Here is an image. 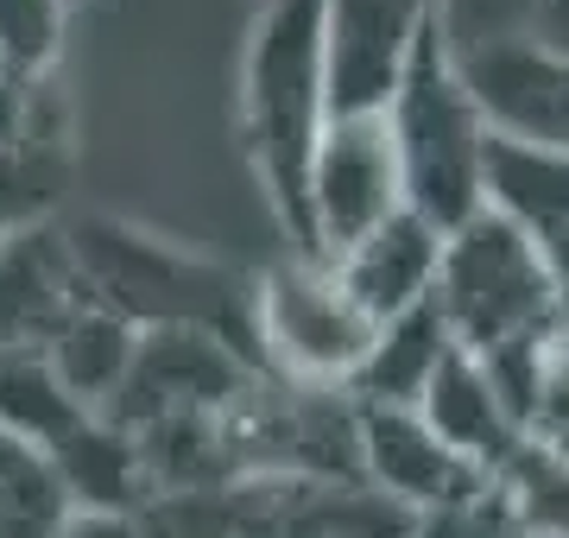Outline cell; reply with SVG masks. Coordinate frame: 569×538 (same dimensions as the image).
<instances>
[{
  "label": "cell",
  "instance_id": "obj_19",
  "mask_svg": "<svg viewBox=\"0 0 569 538\" xmlns=\"http://www.w3.org/2000/svg\"><path fill=\"white\" fill-rule=\"evenodd\" d=\"M493 500L507 507L519 538H569V462L545 450H519L507 476L493 481Z\"/></svg>",
  "mask_w": 569,
  "mask_h": 538
},
{
  "label": "cell",
  "instance_id": "obj_22",
  "mask_svg": "<svg viewBox=\"0 0 569 538\" xmlns=\"http://www.w3.org/2000/svg\"><path fill=\"white\" fill-rule=\"evenodd\" d=\"M507 514H500V500H475V507H456V514H425L411 519L406 538H500Z\"/></svg>",
  "mask_w": 569,
  "mask_h": 538
},
{
  "label": "cell",
  "instance_id": "obj_16",
  "mask_svg": "<svg viewBox=\"0 0 569 538\" xmlns=\"http://www.w3.org/2000/svg\"><path fill=\"white\" fill-rule=\"evenodd\" d=\"M133 349H140V330H133V323H121V317L102 311V305H82V311L44 342V361L58 368V380L89 406V412H108V399L121 393L127 368H133Z\"/></svg>",
  "mask_w": 569,
  "mask_h": 538
},
{
  "label": "cell",
  "instance_id": "obj_15",
  "mask_svg": "<svg viewBox=\"0 0 569 538\" xmlns=\"http://www.w3.org/2000/svg\"><path fill=\"white\" fill-rule=\"evenodd\" d=\"M51 469H58L63 495H70V514H133V507L152 500V481H146L133 437L121 425H108L102 412L77 425L51 450Z\"/></svg>",
  "mask_w": 569,
  "mask_h": 538
},
{
  "label": "cell",
  "instance_id": "obj_2",
  "mask_svg": "<svg viewBox=\"0 0 569 538\" xmlns=\"http://www.w3.org/2000/svg\"><path fill=\"white\" fill-rule=\"evenodd\" d=\"M63 241H70L89 305L114 311L140 336L203 330L253 355V286L234 267L203 260L178 241H159L121 216H77V222H63Z\"/></svg>",
  "mask_w": 569,
  "mask_h": 538
},
{
  "label": "cell",
  "instance_id": "obj_17",
  "mask_svg": "<svg viewBox=\"0 0 569 538\" xmlns=\"http://www.w3.org/2000/svg\"><path fill=\"white\" fill-rule=\"evenodd\" d=\"M89 418L96 412L58 380V368L44 361V349H0V431L7 437L39 444L51 456Z\"/></svg>",
  "mask_w": 569,
  "mask_h": 538
},
{
  "label": "cell",
  "instance_id": "obj_11",
  "mask_svg": "<svg viewBox=\"0 0 569 538\" xmlns=\"http://www.w3.org/2000/svg\"><path fill=\"white\" fill-rule=\"evenodd\" d=\"M342 291L361 305L373 323L418 311L437 298V267H443V228L425 222L418 209H399L387 228H373L367 241H355L348 253L329 260Z\"/></svg>",
  "mask_w": 569,
  "mask_h": 538
},
{
  "label": "cell",
  "instance_id": "obj_20",
  "mask_svg": "<svg viewBox=\"0 0 569 538\" xmlns=\"http://www.w3.org/2000/svg\"><path fill=\"white\" fill-rule=\"evenodd\" d=\"M70 0H0V70L26 83H44L63 51Z\"/></svg>",
  "mask_w": 569,
  "mask_h": 538
},
{
  "label": "cell",
  "instance_id": "obj_26",
  "mask_svg": "<svg viewBox=\"0 0 569 538\" xmlns=\"http://www.w3.org/2000/svg\"><path fill=\"white\" fill-rule=\"evenodd\" d=\"M0 235H7V228H0Z\"/></svg>",
  "mask_w": 569,
  "mask_h": 538
},
{
  "label": "cell",
  "instance_id": "obj_24",
  "mask_svg": "<svg viewBox=\"0 0 569 538\" xmlns=\"http://www.w3.org/2000/svg\"><path fill=\"white\" fill-rule=\"evenodd\" d=\"M557 279H563V291H569V248H563V260H557Z\"/></svg>",
  "mask_w": 569,
  "mask_h": 538
},
{
  "label": "cell",
  "instance_id": "obj_23",
  "mask_svg": "<svg viewBox=\"0 0 569 538\" xmlns=\"http://www.w3.org/2000/svg\"><path fill=\"white\" fill-rule=\"evenodd\" d=\"M538 39L569 51V0H545V7H538Z\"/></svg>",
  "mask_w": 569,
  "mask_h": 538
},
{
  "label": "cell",
  "instance_id": "obj_5",
  "mask_svg": "<svg viewBox=\"0 0 569 538\" xmlns=\"http://www.w3.org/2000/svg\"><path fill=\"white\" fill-rule=\"evenodd\" d=\"M373 317L355 305L329 260L291 253L253 279V355L284 387H329L348 393L355 368L367 361Z\"/></svg>",
  "mask_w": 569,
  "mask_h": 538
},
{
  "label": "cell",
  "instance_id": "obj_1",
  "mask_svg": "<svg viewBox=\"0 0 569 538\" xmlns=\"http://www.w3.org/2000/svg\"><path fill=\"white\" fill-rule=\"evenodd\" d=\"M323 0H266L241 51V140L272 222L310 260V159L329 127L323 96Z\"/></svg>",
  "mask_w": 569,
  "mask_h": 538
},
{
  "label": "cell",
  "instance_id": "obj_14",
  "mask_svg": "<svg viewBox=\"0 0 569 538\" xmlns=\"http://www.w3.org/2000/svg\"><path fill=\"white\" fill-rule=\"evenodd\" d=\"M449 349H456V336H449L443 311H437V305H418V311L392 317V323L373 330L367 361L355 368L348 393L361 399V406H399V412H418L425 393H430V380H437V368L449 361Z\"/></svg>",
  "mask_w": 569,
  "mask_h": 538
},
{
  "label": "cell",
  "instance_id": "obj_4",
  "mask_svg": "<svg viewBox=\"0 0 569 538\" xmlns=\"http://www.w3.org/2000/svg\"><path fill=\"white\" fill-rule=\"evenodd\" d=\"M392 146H399V171H406V203L449 228H462L481 209V185H488V121L468 96L462 70L449 58L443 32H430L425 51L411 58L406 83L387 108Z\"/></svg>",
  "mask_w": 569,
  "mask_h": 538
},
{
  "label": "cell",
  "instance_id": "obj_9",
  "mask_svg": "<svg viewBox=\"0 0 569 538\" xmlns=\"http://www.w3.org/2000/svg\"><path fill=\"white\" fill-rule=\"evenodd\" d=\"M361 488H373L411 519L456 514L493 495V481L449 450L425 425V412H399V406H361Z\"/></svg>",
  "mask_w": 569,
  "mask_h": 538
},
{
  "label": "cell",
  "instance_id": "obj_18",
  "mask_svg": "<svg viewBox=\"0 0 569 538\" xmlns=\"http://www.w3.org/2000/svg\"><path fill=\"white\" fill-rule=\"evenodd\" d=\"M63 538H247V488H234V495H152L133 514H70Z\"/></svg>",
  "mask_w": 569,
  "mask_h": 538
},
{
  "label": "cell",
  "instance_id": "obj_8",
  "mask_svg": "<svg viewBox=\"0 0 569 538\" xmlns=\"http://www.w3.org/2000/svg\"><path fill=\"white\" fill-rule=\"evenodd\" d=\"M323 96L329 121L387 114L411 58L437 32V0H323Z\"/></svg>",
  "mask_w": 569,
  "mask_h": 538
},
{
  "label": "cell",
  "instance_id": "obj_25",
  "mask_svg": "<svg viewBox=\"0 0 569 538\" xmlns=\"http://www.w3.org/2000/svg\"><path fill=\"white\" fill-rule=\"evenodd\" d=\"M500 514H507V507H500ZM500 538H519V532H512V519H507V526H500Z\"/></svg>",
  "mask_w": 569,
  "mask_h": 538
},
{
  "label": "cell",
  "instance_id": "obj_12",
  "mask_svg": "<svg viewBox=\"0 0 569 538\" xmlns=\"http://www.w3.org/2000/svg\"><path fill=\"white\" fill-rule=\"evenodd\" d=\"M425 425L443 437L456 456H468L488 481H500L526 450V425L512 412V399L500 393V380L488 373V361H475L468 349H449V361L437 368L425 393Z\"/></svg>",
  "mask_w": 569,
  "mask_h": 538
},
{
  "label": "cell",
  "instance_id": "obj_6",
  "mask_svg": "<svg viewBox=\"0 0 569 538\" xmlns=\"http://www.w3.org/2000/svg\"><path fill=\"white\" fill-rule=\"evenodd\" d=\"M266 380V368L253 355H241L222 336L203 330H152L133 349L121 393L108 399V425H121L127 437L152 431V425H178V418H222L234 412L253 387Z\"/></svg>",
  "mask_w": 569,
  "mask_h": 538
},
{
  "label": "cell",
  "instance_id": "obj_10",
  "mask_svg": "<svg viewBox=\"0 0 569 538\" xmlns=\"http://www.w3.org/2000/svg\"><path fill=\"white\" fill-rule=\"evenodd\" d=\"M456 70H462L493 140L569 152V51L545 39H519L468 51V58H456Z\"/></svg>",
  "mask_w": 569,
  "mask_h": 538
},
{
  "label": "cell",
  "instance_id": "obj_13",
  "mask_svg": "<svg viewBox=\"0 0 569 538\" xmlns=\"http://www.w3.org/2000/svg\"><path fill=\"white\" fill-rule=\"evenodd\" d=\"M481 209L507 216L512 228H526L550 260H563V248H569V152L519 146V140H488Z\"/></svg>",
  "mask_w": 569,
  "mask_h": 538
},
{
  "label": "cell",
  "instance_id": "obj_21",
  "mask_svg": "<svg viewBox=\"0 0 569 538\" xmlns=\"http://www.w3.org/2000/svg\"><path fill=\"white\" fill-rule=\"evenodd\" d=\"M538 7L545 0H437V32H443L449 58H468L488 44L538 39Z\"/></svg>",
  "mask_w": 569,
  "mask_h": 538
},
{
  "label": "cell",
  "instance_id": "obj_7",
  "mask_svg": "<svg viewBox=\"0 0 569 538\" xmlns=\"http://www.w3.org/2000/svg\"><path fill=\"white\" fill-rule=\"evenodd\" d=\"M406 203V171L387 114H342L323 127L310 159V260H336Z\"/></svg>",
  "mask_w": 569,
  "mask_h": 538
},
{
  "label": "cell",
  "instance_id": "obj_3",
  "mask_svg": "<svg viewBox=\"0 0 569 538\" xmlns=\"http://www.w3.org/2000/svg\"><path fill=\"white\" fill-rule=\"evenodd\" d=\"M456 349L475 361L512 355L538 342V336L569 311V291L526 228H512L493 209H475L462 228L443 235V267H437V298Z\"/></svg>",
  "mask_w": 569,
  "mask_h": 538
}]
</instances>
